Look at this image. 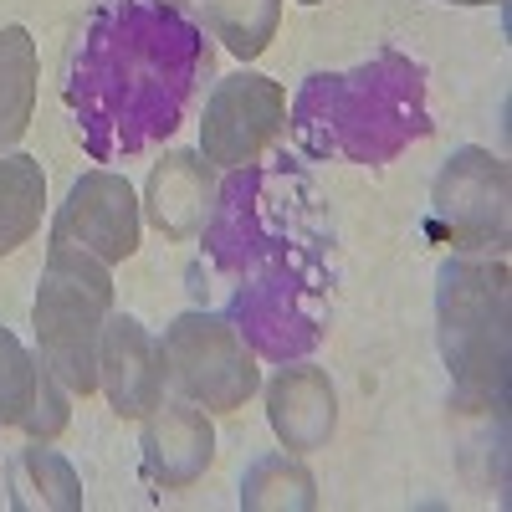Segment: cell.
<instances>
[{
  "label": "cell",
  "instance_id": "cell-1",
  "mask_svg": "<svg viewBox=\"0 0 512 512\" xmlns=\"http://www.w3.org/2000/svg\"><path fill=\"white\" fill-rule=\"evenodd\" d=\"M205 72L210 47L175 6H98L67 67V103L88 154L113 159L169 139Z\"/></svg>",
  "mask_w": 512,
  "mask_h": 512
},
{
  "label": "cell",
  "instance_id": "cell-2",
  "mask_svg": "<svg viewBox=\"0 0 512 512\" xmlns=\"http://www.w3.org/2000/svg\"><path fill=\"white\" fill-rule=\"evenodd\" d=\"M287 128L308 159L344 154L354 164H384L410 139L431 134L425 72L400 52H379L354 72H318L297 93Z\"/></svg>",
  "mask_w": 512,
  "mask_h": 512
},
{
  "label": "cell",
  "instance_id": "cell-3",
  "mask_svg": "<svg viewBox=\"0 0 512 512\" xmlns=\"http://www.w3.org/2000/svg\"><path fill=\"white\" fill-rule=\"evenodd\" d=\"M221 205H210L205 241L210 256L231 272H256L287 256H323V221L318 195L297 169H231Z\"/></svg>",
  "mask_w": 512,
  "mask_h": 512
},
{
  "label": "cell",
  "instance_id": "cell-4",
  "mask_svg": "<svg viewBox=\"0 0 512 512\" xmlns=\"http://www.w3.org/2000/svg\"><path fill=\"white\" fill-rule=\"evenodd\" d=\"M441 359L466 410H502L507 395V267L487 256H451L436 287Z\"/></svg>",
  "mask_w": 512,
  "mask_h": 512
},
{
  "label": "cell",
  "instance_id": "cell-5",
  "mask_svg": "<svg viewBox=\"0 0 512 512\" xmlns=\"http://www.w3.org/2000/svg\"><path fill=\"white\" fill-rule=\"evenodd\" d=\"M113 313V282L98 256H88L72 241L52 236L47 272L36 292V344L67 395H93L98 390V338Z\"/></svg>",
  "mask_w": 512,
  "mask_h": 512
},
{
  "label": "cell",
  "instance_id": "cell-6",
  "mask_svg": "<svg viewBox=\"0 0 512 512\" xmlns=\"http://www.w3.org/2000/svg\"><path fill=\"white\" fill-rule=\"evenodd\" d=\"M323 303H328L323 256H287V262L256 267L251 282L236 287L231 323L256 354L287 364L292 354H308L323 338Z\"/></svg>",
  "mask_w": 512,
  "mask_h": 512
},
{
  "label": "cell",
  "instance_id": "cell-7",
  "mask_svg": "<svg viewBox=\"0 0 512 512\" xmlns=\"http://www.w3.org/2000/svg\"><path fill=\"white\" fill-rule=\"evenodd\" d=\"M512 175L492 149L466 144L446 159L431 185V241L461 256H497L507 246L512 221Z\"/></svg>",
  "mask_w": 512,
  "mask_h": 512
},
{
  "label": "cell",
  "instance_id": "cell-8",
  "mask_svg": "<svg viewBox=\"0 0 512 512\" xmlns=\"http://www.w3.org/2000/svg\"><path fill=\"white\" fill-rule=\"evenodd\" d=\"M164 369L169 379L185 390L190 405H205V410H241L262 374H256V359H251V344L236 333L231 318L221 313H180L164 333Z\"/></svg>",
  "mask_w": 512,
  "mask_h": 512
},
{
  "label": "cell",
  "instance_id": "cell-9",
  "mask_svg": "<svg viewBox=\"0 0 512 512\" xmlns=\"http://www.w3.org/2000/svg\"><path fill=\"white\" fill-rule=\"evenodd\" d=\"M287 128V93L262 72H231L205 98L200 118V159L210 169H246L267 154V144Z\"/></svg>",
  "mask_w": 512,
  "mask_h": 512
},
{
  "label": "cell",
  "instance_id": "cell-10",
  "mask_svg": "<svg viewBox=\"0 0 512 512\" xmlns=\"http://www.w3.org/2000/svg\"><path fill=\"white\" fill-rule=\"evenodd\" d=\"M57 241H72L103 267H118L139 251V195L113 169H88L72 190L67 205L57 210Z\"/></svg>",
  "mask_w": 512,
  "mask_h": 512
},
{
  "label": "cell",
  "instance_id": "cell-11",
  "mask_svg": "<svg viewBox=\"0 0 512 512\" xmlns=\"http://www.w3.org/2000/svg\"><path fill=\"white\" fill-rule=\"evenodd\" d=\"M164 379V349L144 333V323L128 313H108L98 338V390H108V405L123 420H144L164 405Z\"/></svg>",
  "mask_w": 512,
  "mask_h": 512
},
{
  "label": "cell",
  "instance_id": "cell-12",
  "mask_svg": "<svg viewBox=\"0 0 512 512\" xmlns=\"http://www.w3.org/2000/svg\"><path fill=\"white\" fill-rule=\"evenodd\" d=\"M144 477L154 487H190L216 461V425L200 405H159L144 415Z\"/></svg>",
  "mask_w": 512,
  "mask_h": 512
},
{
  "label": "cell",
  "instance_id": "cell-13",
  "mask_svg": "<svg viewBox=\"0 0 512 512\" xmlns=\"http://www.w3.org/2000/svg\"><path fill=\"white\" fill-rule=\"evenodd\" d=\"M267 420H272V436L282 441V451H292V456L323 451L338 425L333 379L313 364L277 369V379L267 384Z\"/></svg>",
  "mask_w": 512,
  "mask_h": 512
},
{
  "label": "cell",
  "instance_id": "cell-14",
  "mask_svg": "<svg viewBox=\"0 0 512 512\" xmlns=\"http://www.w3.org/2000/svg\"><path fill=\"white\" fill-rule=\"evenodd\" d=\"M210 205H216V180H210V164L200 154H164L149 169L144 185V210L149 221L169 236V241H190L205 231Z\"/></svg>",
  "mask_w": 512,
  "mask_h": 512
},
{
  "label": "cell",
  "instance_id": "cell-15",
  "mask_svg": "<svg viewBox=\"0 0 512 512\" xmlns=\"http://www.w3.org/2000/svg\"><path fill=\"white\" fill-rule=\"evenodd\" d=\"M41 57L26 26H0V154H6L31 123Z\"/></svg>",
  "mask_w": 512,
  "mask_h": 512
},
{
  "label": "cell",
  "instance_id": "cell-16",
  "mask_svg": "<svg viewBox=\"0 0 512 512\" xmlns=\"http://www.w3.org/2000/svg\"><path fill=\"white\" fill-rule=\"evenodd\" d=\"M6 477H11V507L16 512H36V507H47V512H77L82 507L77 472L57 451L41 446V441L11 456Z\"/></svg>",
  "mask_w": 512,
  "mask_h": 512
},
{
  "label": "cell",
  "instance_id": "cell-17",
  "mask_svg": "<svg viewBox=\"0 0 512 512\" xmlns=\"http://www.w3.org/2000/svg\"><path fill=\"white\" fill-rule=\"evenodd\" d=\"M47 210V175L31 154H0V256L26 246Z\"/></svg>",
  "mask_w": 512,
  "mask_h": 512
},
{
  "label": "cell",
  "instance_id": "cell-18",
  "mask_svg": "<svg viewBox=\"0 0 512 512\" xmlns=\"http://www.w3.org/2000/svg\"><path fill=\"white\" fill-rule=\"evenodd\" d=\"M241 507L246 512H313L318 507L313 472L292 451L262 456L246 472V482H241Z\"/></svg>",
  "mask_w": 512,
  "mask_h": 512
},
{
  "label": "cell",
  "instance_id": "cell-19",
  "mask_svg": "<svg viewBox=\"0 0 512 512\" xmlns=\"http://www.w3.org/2000/svg\"><path fill=\"white\" fill-rule=\"evenodd\" d=\"M200 6H205L210 36L226 52H236L241 62L262 57L267 41L277 36V21H282V0H200Z\"/></svg>",
  "mask_w": 512,
  "mask_h": 512
},
{
  "label": "cell",
  "instance_id": "cell-20",
  "mask_svg": "<svg viewBox=\"0 0 512 512\" xmlns=\"http://www.w3.org/2000/svg\"><path fill=\"white\" fill-rule=\"evenodd\" d=\"M47 374L52 369L41 359H31L11 328H0V425H26V415L36 405V390H41Z\"/></svg>",
  "mask_w": 512,
  "mask_h": 512
},
{
  "label": "cell",
  "instance_id": "cell-21",
  "mask_svg": "<svg viewBox=\"0 0 512 512\" xmlns=\"http://www.w3.org/2000/svg\"><path fill=\"white\" fill-rule=\"evenodd\" d=\"M446 6H497V0H446Z\"/></svg>",
  "mask_w": 512,
  "mask_h": 512
},
{
  "label": "cell",
  "instance_id": "cell-22",
  "mask_svg": "<svg viewBox=\"0 0 512 512\" xmlns=\"http://www.w3.org/2000/svg\"><path fill=\"white\" fill-rule=\"evenodd\" d=\"M154 6H175V11H180V6H185V0H154Z\"/></svg>",
  "mask_w": 512,
  "mask_h": 512
},
{
  "label": "cell",
  "instance_id": "cell-23",
  "mask_svg": "<svg viewBox=\"0 0 512 512\" xmlns=\"http://www.w3.org/2000/svg\"><path fill=\"white\" fill-rule=\"evenodd\" d=\"M297 6H323V0H297Z\"/></svg>",
  "mask_w": 512,
  "mask_h": 512
}]
</instances>
